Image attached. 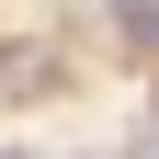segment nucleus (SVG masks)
<instances>
[{"mask_svg": "<svg viewBox=\"0 0 159 159\" xmlns=\"http://www.w3.org/2000/svg\"><path fill=\"white\" fill-rule=\"evenodd\" d=\"M148 159H159V102H148Z\"/></svg>", "mask_w": 159, "mask_h": 159, "instance_id": "f257e3e1", "label": "nucleus"}, {"mask_svg": "<svg viewBox=\"0 0 159 159\" xmlns=\"http://www.w3.org/2000/svg\"><path fill=\"white\" fill-rule=\"evenodd\" d=\"M0 159H23V148H0Z\"/></svg>", "mask_w": 159, "mask_h": 159, "instance_id": "f03ea898", "label": "nucleus"}]
</instances>
